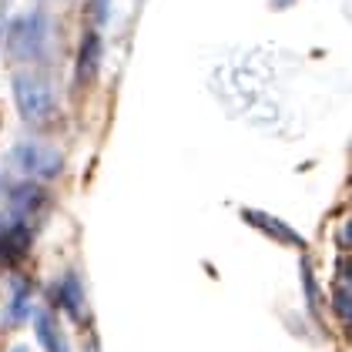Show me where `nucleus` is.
I'll use <instances>...</instances> for the list:
<instances>
[{
  "mask_svg": "<svg viewBox=\"0 0 352 352\" xmlns=\"http://www.w3.org/2000/svg\"><path fill=\"white\" fill-rule=\"evenodd\" d=\"M17 101H21V111H24L28 118H44L47 108H51L47 91L37 87V84H28V81H17Z\"/></svg>",
  "mask_w": 352,
  "mask_h": 352,
  "instance_id": "1",
  "label": "nucleus"
},
{
  "mask_svg": "<svg viewBox=\"0 0 352 352\" xmlns=\"http://www.w3.org/2000/svg\"><path fill=\"white\" fill-rule=\"evenodd\" d=\"M245 221H255V228L269 232L272 239H278V242H285V245H298V248H302V239H298L285 221H278V218L262 215V212H245Z\"/></svg>",
  "mask_w": 352,
  "mask_h": 352,
  "instance_id": "2",
  "label": "nucleus"
},
{
  "mask_svg": "<svg viewBox=\"0 0 352 352\" xmlns=\"http://www.w3.org/2000/svg\"><path fill=\"white\" fill-rule=\"evenodd\" d=\"M37 339L47 352H67L64 342H60V332L54 329V319L51 316H37Z\"/></svg>",
  "mask_w": 352,
  "mask_h": 352,
  "instance_id": "3",
  "label": "nucleus"
}]
</instances>
